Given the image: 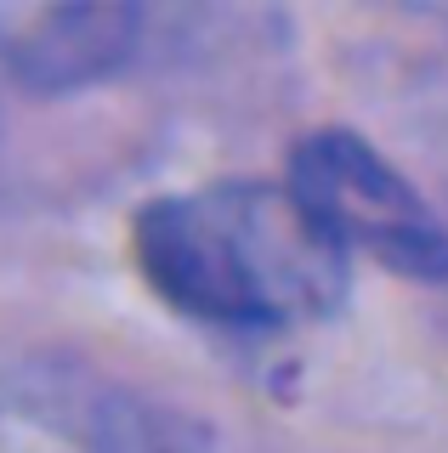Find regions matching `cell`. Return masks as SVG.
<instances>
[{
  "instance_id": "cell-3",
  "label": "cell",
  "mask_w": 448,
  "mask_h": 453,
  "mask_svg": "<svg viewBox=\"0 0 448 453\" xmlns=\"http://www.w3.org/2000/svg\"><path fill=\"white\" fill-rule=\"evenodd\" d=\"M0 453H159L108 380L63 363L0 368Z\"/></svg>"
},
{
  "instance_id": "cell-4",
  "label": "cell",
  "mask_w": 448,
  "mask_h": 453,
  "mask_svg": "<svg viewBox=\"0 0 448 453\" xmlns=\"http://www.w3.org/2000/svg\"><path fill=\"white\" fill-rule=\"evenodd\" d=\"M148 40L143 6H12L0 12V68L29 91H86L114 80Z\"/></svg>"
},
{
  "instance_id": "cell-1",
  "label": "cell",
  "mask_w": 448,
  "mask_h": 453,
  "mask_svg": "<svg viewBox=\"0 0 448 453\" xmlns=\"http://www.w3.org/2000/svg\"><path fill=\"white\" fill-rule=\"evenodd\" d=\"M131 255L165 306L228 334L318 323L346 301V255L284 181H210L153 198L131 221Z\"/></svg>"
},
{
  "instance_id": "cell-2",
  "label": "cell",
  "mask_w": 448,
  "mask_h": 453,
  "mask_svg": "<svg viewBox=\"0 0 448 453\" xmlns=\"http://www.w3.org/2000/svg\"><path fill=\"white\" fill-rule=\"evenodd\" d=\"M290 198L352 261L369 255L414 283H448V226L420 188L358 131H313L290 153Z\"/></svg>"
}]
</instances>
